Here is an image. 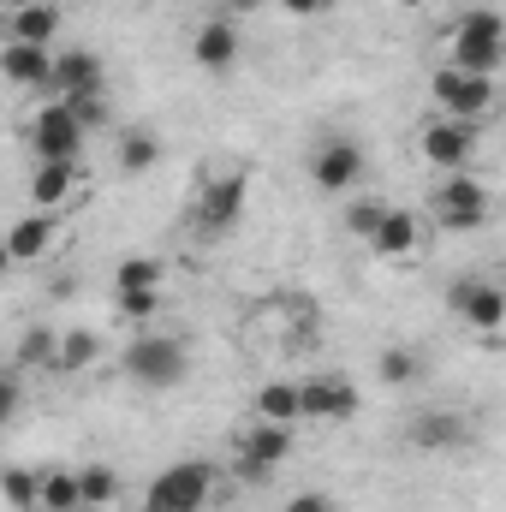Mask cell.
I'll list each match as a JSON object with an SVG mask.
<instances>
[{"label": "cell", "mask_w": 506, "mask_h": 512, "mask_svg": "<svg viewBox=\"0 0 506 512\" xmlns=\"http://www.w3.org/2000/svg\"><path fill=\"white\" fill-rule=\"evenodd\" d=\"M209 501H215V465L185 459V465H167L149 483L143 512H209Z\"/></svg>", "instance_id": "obj_2"}, {"label": "cell", "mask_w": 506, "mask_h": 512, "mask_svg": "<svg viewBox=\"0 0 506 512\" xmlns=\"http://www.w3.org/2000/svg\"><path fill=\"white\" fill-rule=\"evenodd\" d=\"M447 304L483 340H506V286H495V280H453L447 286Z\"/></svg>", "instance_id": "obj_6"}, {"label": "cell", "mask_w": 506, "mask_h": 512, "mask_svg": "<svg viewBox=\"0 0 506 512\" xmlns=\"http://www.w3.org/2000/svg\"><path fill=\"white\" fill-rule=\"evenodd\" d=\"M54 233H60V227H54V215H48V209H36V215H24V221L6 233V256H12V262H36V256H48Z\"/></svg>", "instance_id": "obj_19"}, {"label": "cell", "mask_w": 506, "mask_h": 512, "mask_svg": "<svg viewBox=\"0 0 506 512\" xmlns=\"http://www.w3.org/2000/svg\"><path fill=\"white\" fill-rule=\"evenodd\" d=\"M84 120L54 96L42 114H36V126H30V143H36V161H78L84 155Z\"/></svg>", "instance_id": "obj_8"}, {"label": "cell", "mask_w": 506, "mask_h": 512, "mask_svg": "<svg viewBox=\"0 0 506 512\" xmlns=\"http://www.w3.org/2000/svg\"><path fill=\"white\" fill-rule=\"evenodd\" d=\"M304 417H316V423H346V417H358V387L346 382V376H316V382H304Z\"/></svg>", "instance_id": "obj_14"}, {"label": "cell", "mask_w": 506, "mask_h": 512, "mask_svg": "<svg viewBox=\"0 0 506 512\" xmlns=\"http://www.w3.org/2000/svg\"><path fill=\"white\" fill-rule=\"evenodd\" d=\"M78 483H84V507H114V495H120V471L114 465H84Z\"/></svg>", "instance_id": "obj_27"}, {"label": "cell", "mask_w": 506, "mask_h": 512, "mask_svg": "<svg viewBox=\"0 0 506 512\" xmlns=\"http://www.w3.org/2000/svg\"><path fill=\"white\" fill-rule=\"evenodd\" d=\"M18 376H24L18 364H6V376H0V411H6V417H12V411H18V399H24V393H18Z\"/></svg>", "instance_id": "obj_34"}, {"label": "cell", "mask_w": 506, "mask_h": 512, "mask_svg": "<svg viewBox=\"0 0 506 512\" xmlns=\"http://www.w3.org/2000/svg\"><path fill=\"white\" fill-rule=\"evenodd\" d=\"M387 209H393V203H381V197H358V203L346 209V227H352L358 239H376V227L387 221Z\"/></svg>", "instance_id": "obj_30"}, {"label": "cell", "mask_w": 506, "mask_h": 512, "mask_svg": "<svg viewBox=\"0 0 506 512\" xmlns=\"http://www.w3.org/2000/svg\"><path fill=\"white\" fill-rule=\"evenodd\" d=\"M286 512H334V501L310 489V495H292V501H286Z\"/></svg>", "instance_id": "obj_35"}, {"label": "cell", "mask_w": 506, "mask_h": 512, "mask_svg": "<svg viewBox=\"0 0 506 512\" xmlns=\"http://www.w3.org/2000/svg\"><path fill=\"white\" fill-rule=\"evenodd\" d=\"M429 96H435V108H441V114L471 120V126H477L483 114H495V78H471V72H459L453 60H447V66H435Z\"/></svg>", "instance_id": "obj_4"}, {"label": "cell", "mask_w": 506, "mask_h": 512, "mask_svg": "<svg viewBox=\"0 0 506 512\" xmlns=\"http://www.w3.org/2000/svg\"><path fill=\"white\" fill-rule=\"evenodd\" d=\"M78 512H114V507H78Z\"/></svg>", "instance_id": "obj_39"}, {"label": "cell", "mask_w": 506, "mask_h": 512, "mask_svg": "<svg viewBox=\"0 0 506 512\" xmlns=\"http://www.w3.org/2000/svg\"><path fill=\"white\" fill-rule=\"evenodd\" d=\"M393 6H405V12H411V6H423V0H393Z\"/></svg>", "instance_id": "obj_38"}, {"label": "cell", "mask_w": 506, "mask_h": 512, "mask_svg": "<svg viewBox=\"0 0 506 512\" xmlns=\"http://www.w3.org/2000/svg\"><path fill=\"white\" fill-rule=\"evenodd\" d=\"M114 161H120V173H149L155 161H161V137L155 131H143V126H126L120 131V143H114Z\"/></svg>", "instance_id": "obj_21"}, {"label": "cell", "mask_w": 506, "mask_h": 512, "mask_svg": "<svg viewBox=\"0 0 506 512\" xmlns=\"http://www.w3.org/2000/svg\"><path fill=\"white\" fill-rule=\"evenodd\" d=\"M256 417L262 423H298L304 417V382H262L256 387Z\"/></svg>", "instance_id": "obj_20"}, {"label": "cell", "mask_w": 506, "mask_h": 512, "mask_svg": "<svg viewBox=\"0 0 506 512\" xmlns=\"http://www.w3.org/2000/svg\"><path fill=\"white\" fill-rule=\"evenodd\" d=\"M54 90H60V96L102 90V54H90V48H66V54H54Z\"/></svg>", "instance_id": "obj_18"}, {"label": "cell", "mask_w": 506, "mask_h": 512, "mask_svg": "<svg viewBox=\"0 0 506 512\" xmlns=\"http://www.w3.org/2000/svg\"><path fill=\"white\" fill-rule=\"evenodd\" d=\"M78 197V161H36V173H30V203L36 209H66Z\"/></svg>", "instance_id": "obj_15"}, {"label": "cell", "mask_w": 506, "mask_h": 512, "mask_svg": "<svg viewBox=\"0 0 506 512\" xmlns=\"http://www.w3.org/2000/svg\"><path fill=\"white\" fill-rule=\"evenodd\" d=\"M286 459H292V423H262V417H256L251 429L239 435V477L262 483V477H274Z\"/></svg>", "instance_id": "obj_9"}, {"label": "cell", "mask_w": 506, "mask_h": 512, "mask_svg": "<svg viewBox=\"0 0 506 512\" xmlns=\"http://www.w3.org/2000/svg\"><path fill=\"white\" fill-rule=\"evenodd\" d=\"M453 36H506V18L495 6H477V12H465V18L453 24Z\"/></svg>", "instance_id": "obj_32"}, {"label": "cell", "mask_w": 506, "mask_h": 512, "mask_svg": "<svg viewBox=\"0 0 506 512\" xmlns=\"http://www.w3.org/2000/svg\"><path fill=\"white\" fill-rule=\"evenodd\" d=\"M501 78H506V72H501Z\"/></svg>", "instance_id": "obj_40"}, {"label": "cell", "mask_w": 506, "mask_h": 512, "mask_svg": "<svg viewBox=\"0 0 506 512\" xmlns=\"http://www.w3.org/2000/svg\"><path fill=\"white\" fill-rule=\"evenodd\" d=\"M376 376H381V387H411L417 376H423V358H417L411 346H381Z\"/></svg>", "instance_id": "obj_25"}, {"label": "cell", "mask_w": 506, "mask_h": 512, "mask_svg": "<svg viewBox=\"0 0 506 512\" xmlns=\"http://www.w3.org/2000/svg\"><path fill=\"white\" fill-rule=\"evenodd\" d=\"M78 507H84L78 471H42V512H78Z\"/></svg>", "instance_id": "obj_24"}, {"label": "cell", "mask_w": 506, "mask_h": 512, "mask_svg": "<svg viewBox=\"0 0 506 512\" xmlns=\"http://www.w3.org/2000/svg\"><path fill=\"white\" fill-rule=\"evenodd\" d=\"M245 203H251V173H245V167H233V173H215V179L197 191L191 221H197L209 239H221V233H233V227L245 221Z\"/></svg>", "instance_id": "obj_3"}, {"label": "cell", "mask_w": 506, "mask_h": 512, "mask_svg": "<svg viewBox=\"0 0 506 512\" xmlns=\"http://www.w3.org/2000/svg\"><path fill=\"white\" fill-rule=\"evenodd\" d=\"M96 352H102V346H96V334H90V328H72V334H66V346H60V370H66V376H72V370H90V364H96Z\"/></svg>", "instance_id": "obj_29"}, {"label": "cell", "mask_w": 506, "mask_h": 512, "mask_svg": "<svg viewBox=\"0 0 506 512\" xmlns=\"http://www.w3.org/2000/svg\"><path fill=\"white\" fill-rule=\"evenodd\" d=\"M120 370H126L137 387H149V393H167V387L185 382L191 352H185L173 334H137L126 352H120Z\"/></svg>", "instance_id": "obj_1"}, {"label": "cell", "mask_w": 506, "mask_h": 512, "mask_svg": "<svg viewBox=\"0 0 506 512\" xmlns=\"http://www.w3.org/2000/svg\"><path fill=\"white\" fill-rule=\"evenodd\" d=\"M286 6V18H316L322 12V0H280Z\"/></svg>", "instance_id": "obj_36"}, {"label": "cell", "mask_w": 506, "mask_h": 512, "mask_svg": "<svg viewBox=\"0 0 506 512\" xmlns=\"http://www.w3.org/2000/svg\"><path fill=\"white\" fill-rule=\"evenodd\" d=\"M239 54H245V42H239V24H233V18H209V24L191 36V66H203L209 78L233 72Z\"/></svg>", "instance_id": "obj_12"}, {"label": "cell", "mask_w": 506, "mask_h": 512, "mask_svg": "<svg viewBox=\"0 0 506 512\" xmlns=\"http://www.w3.org/2000/svg\"><path fill=\"white\" fill-rule=\"evenodd\" d=\"M423 161L441 167V173H471V155H477V126L471 120H453V114H435L423 137H417Z\"/></svg>", "instance_id": "obj_7"}, {"label": "cell", "mask_w": 506, "mask_h": 512, "mask_svg": "<svg viewBox=\"0 0 506 512\" xmlns=\"http://www.w3.org/2000/svg\"><path fill=\"white\" fill-rule=\"evenodd\" d=\"M310 179H316V191H328V197L352 191V185L364 179V143H352V137H328V143L310 155Z\"/></svg>", "instance_id": "obj_10"}, {"label": "cell", "mask_w": 506, "mask_h": 512, "mask_svg": "<svg viewBox=\"0 0 506 512\" xmlns=\"http://www.w3.org/2000/svg\"><path fill=\"white\" fill-rule=\"evenodd\" d=\"M54 36H60V12H54V6L30 0V6L12 12V42H42V48H54Z\"/></svg>", "instance_id": "obj_23"}, {"label": "cell", "mask_w": 506, "mask_h": 512, "mask_svg": "<svg viewBox=\"0 0 506 512\" xmlns=\"http://www.w3.org/2000/svg\"><path fill=\"white\" fill-rule=\"evenodd\" d=\"M60 102H66V108L84 120V131H102V126H108V96H102V90H84V96H60Z\"/></svg>", "instance_id": "obj_31"}, {"label": "cell", "mask_w": 506, "mask_h": 512, "mask_svg": "<svg viewBox=\"0 0 506 512\" xmlns=\"http://www.w3.org/2000/svg\"><path fill=\"white\" fill-rule=\"evenodd\" d=\"M6 501L18 512H42V477L24 471V465H12V471H6Z\"/></svg>", "instance_id": "obj_28"}, {"label": "cell", "mask_w": 506, "mask_h": 512, "mask_svg": "<svg viewBox=\"0 0 506 512\" xmlns=\"http://www.w3.org/2000/svg\"><path fill=\"white\" fill-rule=\"evenodd\" d=\"M0 66H6V78H12L18 90H48V84H54V48H42V42H12V36H6Z\"/></svg>", "instance_id": "obj_13"}, {"label": "cell", "mask_w": 506, "mask_h": 512, "mask_svg": "<svg viewBox=\"0 0 506 512\" xmlns=\"http://www.w3.org/2000/svg\"><path fill=\"white\" fill-rule=\"evenodd\" d=\"M435 221L447 233H477L489 221V185L477 173H447L435 185Z\"/></svg>", "instance_id": "obj_5"}, {"label": "cell", "mask_w": 506, "mask_h": 512, "mask_svg": "<svg viewBox=\"0 0 506 512\" xmlns=\"http://www.w3.org/2000/svg\"><path fill=\"white\" fill-rule=\"evenodd\" d=\"M114 292H161V262L155 256H126L114 268Z\"/></svg>", "instance_id": "obj_26"}, {"label": "cell", "mask_w": 506, "mask_h": 512, "mask_svg": "<svg viewBox=\"0 0 506 512\" xmlns=\"http://www.w3.org/2000/svg\"><path fill=\"white\" fill-rule=\"evenodd\" d=\"M447 60L471 78H495V72H506V36H453Z\"/></svg>", "instance_id": "obj_16"}, {"label": "cell", "mask_w": 506, "mask_h": 512, "mask_svg": "<svg viewBox=\"0 0 506 512\" xmlns=\"http://www.w3.org/2000/svg\"><path fill=\"white\" fill-rule=\"evenodd\" d=\"M60 346H66V334L60 328H24V340H18V352H12V364L18 370H36V364H48V370H60Z\"/></svg>", "instance_id": "obj_22"}, {"label": "cell", "mask_w": 506, "mask_h": 512, "mask_svg": "<svg viewBox=\"0 0 506 512\" xmlns=\"http://www.w3.org/2000/svg\"><path fill=\"white\" fill-rule=\"evenodd\" d=\"M114 310H120L126 322H149V316L161 310V292H114Z\"/></svg>", "instance_id": "obj_33"}, {"label": "cell", "mask_w": 506, "mask_h": 512, "mask_svg": "<svg viewBox=\"0 0 506 512\" xmlns=\"http://www.w3.org/2000/svg\"><path fill=\"white\" fill-rule=\"evenodd\" d=\"M417 239H423V221H417L411 209H387V221L376 227L370 251H376L381 262H405V256L417 251Z\"/></svg>", "instance_id": "obj_17"}, {"label": "cell", "mask_w": 506, "mask_h": 512, "mask_svg": "<svg viewBox=\"0 0 506 512\" xmlns=\"http://www.w3.org/2000/svg\"><path fill=\"white\" fill-rule=\"evenodd\" d=\"M405 435H411L417 453H459V447H471V417H465V411H441V405H429V411L411 417Z\"/></svg>", "instance_id": "obj_11"}, {"label": "cell", "mask_w": 506, "mask_h": 512, "mask_svg": "<svg viewBox=\"0 0 506 512\" xmlns=\"http://www.w3.org/2000/svg\"><path fill=\"white\" fill-rule=\"evenodd\" d=\"M233 12H256V6H274V0H227Z\"/></svg>", "instance_id": "obj_37"}]
</instances>
